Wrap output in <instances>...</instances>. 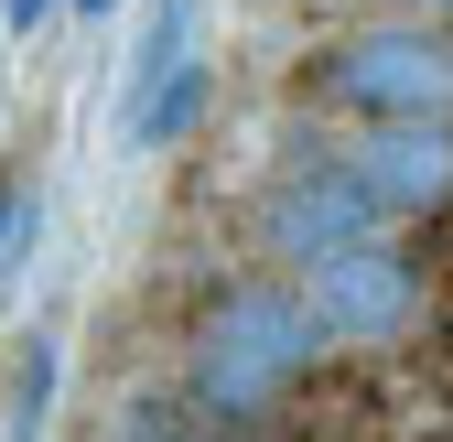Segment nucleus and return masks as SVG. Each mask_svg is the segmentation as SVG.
<instances>
[{"mask_svg":"<svg viewBox=\"0 0 453 442\" xmlns=\"http://www.w3.org/2000/svg\"><path fill=\"white\" fill-rule=\"evenodd\" d=\"M411 442H453V431H411Z\"/></svg>","mask_w":453,"mask_h":442,"instance_id":"nucleus-14","label":"nucleus"},{"mask_svg":"<svg viewBox=\"0 0 453 442\" xmlns=\"http://www.w3.org/2000/svg\"><path fill=\"white\" fill-rule=\"evenodd\" d=\"M216 421L195 410V400H130L119 410V442H205Z\"/></svg>","mask_w":453,"mask_h":442,"instance_id":"nucleus-10","label":"nucleus"},{"mask_svg":"<svg viewBox=\"0 0 453 442\" xmlns=\"http://www.w3.org/2000/svg\"><path fill=\"white\" fill-rule=\"evenodd\" d=\"M313 97L357 119H453V43L432 22H367L334 54H313Z\"/></svg>","mask_w":453,"mask_h":442,"instance_id":"nucleus-2","label":"nucleus"},{"mask_svg":"<svg viewBox=\"0 0 453 442\" xmlns=\"http://www.w3.org/2000/svg\"><path fill=\"white\" fill-rule=\"evenodd\" d=\"M195 22H205V0H151V11H141V43H130V87L173 76L184 54H195Z\"/></svg>","mask_w":453,"mask_h":442,"instance_id":"nucleus-7","label":"nucleus"},{"mask_svg":"<svg viewBox=\"0 0 453 442\" xmlns=\"http://www.w3.org/2000/svg\"><path fill=\"white\" fill-rule=\"evenodd\" d=\"M195 119H205V65H195V54H184L173 76H151V87H130V97H119V130H130V151H173Z\"/></svg>","mask_w":453,"mask_h":442,"instance_id":"nucleus-6","label":"nucleus"},{"mask_svg":"<svg viewBox=\"0 0 453 442\" xmlns=\"http://www.w3.org/2000/svg\"><path fill=\"white\" fill-rule=\"evenodd\" d=\"M65 11H119V0H65Z\"/></svg>","mask_w":453,"mask_h":442,"instance_id":"nucleus-12","label":"nucleus"},{"mask_svg":"<svg viewBox=\"0 0 453 442\" xmlns=\"http://www.w3.org/2000/svg\"><path fill=\"white\" fill-rule=\"evenodd\" d=\"M378 227H388V205L357 184V162H292V173L259 194V248L292 259V270L357 248V238H378Z\"/></svg>","mask_w":453,"mask_h":442,"instance_id":"nucleus-4","label":"nucleus"},{"mask_svg":"<svg viewBox=\"0 0 453 442\" xmlns=\"http://www.w3.org/2000/svg\"><path fill=\"white\" fill-rule=\"evenodd\" d=\"M324 346L334 335H324L313 292H292V281H238V292H216L195 313V335H184V400L216 431H259L270 410H292L313 389Z\"/></svg>","mask_w":453,"mask_h":442,"instance_id":"nucleus-1","label":"nucleus"},{"mask_svg":"<svg viewBox=\"0 0 453 442\" xmlns=\"http://www.w3.org/2000/svg\"><path fill=\"white\" fill-rule=\"evenodd\" d=\"M421 11H432V22H453V0H421Z\"/></svg>","mask_w":453,"mask_h":442,"instance_id":"nucleus-13","label":"nucleus"},{"mask_svg":"<svg viewBox=\"0 0 453 442\" xmlns=\"http://www.w3.org/2000/svg\"><path fill=\"white\" fill-rule=\"evenodd\" d=\"M33 248H43V184L33 173H0V292L33 270Z\"/></svg>","mask_w":453,"mask_h":442,"instance_id":"nucleus-9","label":"nucleus"},{"mask_svg":"<svg viewBox=\"0 0 453 442\" xmlns=\"http://www.w3.org/2000/svg\"><path fill=\"white\" fill-rule=\"evenodd\" d=\"M346 162L388 216H442L453 205V119H367V141Z\"/></svg>","mask_w":453,"mask_h":442,"instance_id":"nucleus-5","label":"nucleus"},{"mask_svg":"<svg viewBox=\"0 0 453 442\" xmlns=\"http://www.w3.org/2000/svg\"><path fill=\"white\" fill-rule=\"evenodd\" d=\"M54 377H65V346H54V335H22V367H12V442H43Z\"/></svg>","mask_w":453,"mask_h":442,"instance_id":"nucleus-8","label":"nucleus"},{"mask_svg":"<svg viewBox=\"0 0 453 442\" xmlns=\"http://www.w3.org/2000/svg\"><path fill=\"white\" fill-rule=\"evenodd\" d=\"M54 11H65V0H0V33H43Z\"/></svg>","mask_w":453,"mask_h":442,"instance_id":"nucleus-11","label":"nucleus"},{"mask_svg":"<svg viewBox=\"0 0 453 442\" xmlns=\"http://www.w3.org/2000/svg\"><path fill=\"white\" fill-rule=\"evenodd\" d=\"M303 292H313V313H324L334 346H400V335H421V313H432L421 259L388 238V227L357 238V248H334V259H313Z\"/></svg>","mask_w":453,"mask_h":442,"instance_id":"nucleus-3","label":"nucleus"}]
</instances>
